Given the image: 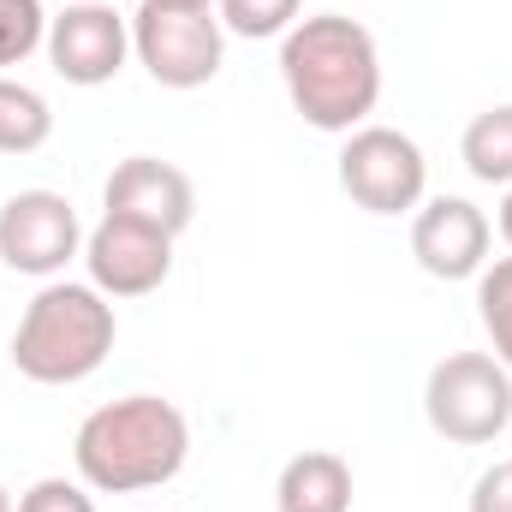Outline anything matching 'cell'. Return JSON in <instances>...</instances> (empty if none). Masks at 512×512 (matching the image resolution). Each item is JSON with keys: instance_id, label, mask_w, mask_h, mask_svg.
Masks as SVG:
<instances>
[{"instance_id": "4fadbf2b", "label": "cell", "mask_w": 512, "mask_h": 512, "mask_svg": "<svg viewBox=\"0 0 512 512\" xmlns=\"http://www.w3.org/2000/svg\"><path fill=\"white\" fill-rule=\"evenodd\" d=\"M54 137V108L42 90L0 78V155H30Z\"/></svg>"}, {"instance_id": "3957f363", "label": "cell", "mask_w": 512, "mask_h": 512, "mask_svg": "<svg viewBox=\"0 0 512 512\" xmlns=\"http://www.w3.org/2000/svg\"><path fill=\"white\" fill-rule=\"evenodd\" d=\"M114 304L96 292V286H78V280H48L18 328H12V370L24 382L42 387H72L84 376H96L114 352Z\"/></svg>"}, {"instance_id": "d6986e66", "label": "cell", "mask_w": 512, "mask_h": 512, "mask_svg": "<svg viewBox=\"0 0 512 512\" xmlns=\"http://www.w3.org/2000/svg\"><path fill=\"white\" fill-rule=\"evenodd\" d=\"M471 512H512V459L507 465H489L471 489Z\"/></svg>"}, {"instance_id": "7c38bea8", "label": "cell", "mask_w": 512, "mask_h": 512, "mask_svg": "<svg viewBox=\"0 0 512 512\" xmlns=\"http://www.w3.org/2000/svg\"><path fill=\"white\" fill-rule=\"evenodd\" d=\"M280 512H352V465L340 453H298L274 483Z\"/></svg>"}, {"instance_id": "52a82bcc", "label": "cell", "mask_w": 512, "mask_h": 512, "mask_svg": "<svg viewBox=\"0 0 512 512\" xmlns=\"http://www.w3.org/2000/svg\"><path fill=\"white\" fill-rule=\"evenodd\" d=\"M72 256H84V227H78L72 197L36 185V191H18L0 203V262L12 274L54 280Z\"/></svg>"}, {"instance_id": "ba28073f", "label": "cell", "mask_w": 512, "mask_h": 512, "mask_svg": "<svg viewBox=\"0 0 512 512\" xmlns=\"http://www.w3.org/2000/svg\"><path fill=\"white\" fill-rule=\"evenodd\" d=\"M48 66L78 84V90H96V84H114L120 66L131 54V24L108 6V0H72L60 18H48Z\"/></svg>"}, {"instance_id": "9c48e42d", "label": "cell", "mask_w": 512, "mask_h": 512, "mask_svg": "<svg viewBox=\"0 0 512 512\" xmlns=\"http://www.w3.org/2000/svg\"><path fill=\"white\" fill-rule=\"evenodd\" d=\"M84 268L102 298H143L173 274V239L126 215H102L84 233Z\"/></svg>"}, {"instance_id": "9a60e30c", "label": "cell", "mask_w": 512, "mask_h": 512, "mask_svg": "<svg viewBox=\"0 0 512 512\" xmlns=\"http://www.w3.org/2000/svg\"><path fill=\"white\" fill-rule=\"evenodd\" d=\"M477 316H483V328L495 340V358L512 370V256L489 262L477 274Z\"/></svg>"}, {"instance_id": "30bf717a", "label": "cell", "mask_w": 512, "mask_h": 512, "mask_svg": "<svg viewBox=\"0 0 512 512\" xmlns=\"http://www.w3.org/2000/svg\"><path fill=\"white\" fill-rule=\"evenodd\" d=\"M489 239H495V227H489V215L471 197H435L411 221V256L435 280H471V274H483L489 268Z\"/></svg>"}, {"instance_id": "5bb4252c", "label": "cell", "mask_w": 512, "mask_h": 512, "mask_svg": "<svg viewBox=\"0 0 512 512\" xmlns=\"http://www.w3.org/2000/svg\"><path fill=\"white\" fill-rule=\"evenodd\" d=\"M459 155H465L471 179H483V185H512V102L477 114V120L465 126V137H459Z\"/></svg>"}, {"instance_id": "8fae6325", "label": "cell", "mask_w": 512, "mask_h": 512, "mask_svg": "<svg viewBox=\"0 0 512 512\" xmlns=\"http://www.w3.org/2000/svg\"><path fill=\"white\" fill-rule=\"evenodd\" d=\"M102 203H108V215L143 221V227H155V233H167V239H179V233L191 227V215H197L191 179H185L173 161H161V155H126V161L108 173Z\"/></svg>"}, {"instance_id": "44dd1931", "label": "cell", "mask_w": 512, "mask_h": 512, "mask_svg": "<svg viewBox=\"0 0 512 512\" xmlns=\"http://www.w3.org/2000/svg\"><path fill=\"white\" fill-rule=\"evenodd\" d=\"M161 6H203V12H215L221 0H161Z\"/></svg>"}, {"instance_id": "ffe728a7", "label": "cell", "mask_w": 512, "mask_h": 512, "mask_svg": "<svg viewBox=\"0 0 512 512\" xmlns=\"http://www.w3.org/2000/svg\"><path fill=\"white\" fill-rule=\"evenodd\" d=\"M501 239H507V251H512V185H507V197H501Z\"/></svg>"}, {"instance_id": "e0dca14e", "label": "cell", "mask_w": 512, "mask_h": 512, "mask_svg": "<svg viewBox=\"0 0 512 512\" xmlns=\"http://www.w3.org/2000/svg\"><path fill=\"white\" fill-rule=\"evenodd\" d=\"M48 42V12L42 0H0V66L30 60Z\"/></svg>"}, {"instance_id": "6da1fadb", "label": "cell", "mask_w": 512, "mask_h": 512, "mask_svg": "<svg viewBox=\"0 0 512 512\" xmlns=\"http://www.w3.org/2000/svg\"><path fill=\"white\" fill-rule=\"evenodd\" d=\"M280 78L304 126L358 131L382 102V54L376 36L346 12L298 18L280 36Z\"/></svg>"}, {"instance_id": "ac0fdd59", "label": "cell", "mask_w": 512, "mask_h": 512, "mask_svg": "<svg viewBox=\"0 0 512 512\" xmlns=\"http://www.w3.org/2000/svg\"><path fill=\"white\" fill-rule=\"evenodd\" d=\"M18 512H96V501L84 495V483H66V477H42L24 489Z\"/></svg>"}, {"instance_id": "277c9868", "label": "cell", "mask_w": 512, "mask_h": 512, "mask_svg": "<svg viewBox=\"0 0 512 512\" xmlns=\"http://www.w3.org/2000/svg\"><path fill=\"white\" fill-rule=\"evenodd\" d=\"M423 417L453 447H489L512 423V370L489 352H447L429 370Z\"/></svg>"}, {"instance_id": "7a4b0ae2", "label": "cell", "mask_w": 512, "mask_h": 512, "mask_svg": "<svg viewBox=\"0 0 512 512\" xmlns=\"http://www.w3.org/2000/svg\"><path fill=\"white\" fill-rule=\"evenodd\" d=\"M185 453H191V423L161 393H126L114 405H96L72 441V465L96 495L161 489L185 471Z\"/></svg>"}, {"instance_id": "7402d4cb", "label": "cell", "mask_w": 512, "mask_h": 512, "mask_svg": "<svg viewBox=\"0 0 512 512\" xmlns=\"http://www.w3.org/2000/svg\"><path fill=\"white\" fill-rule=\"evenodd\" d=\"M0 512H18V507H12V495H6V489H0Z\"/></svg>"}, {"instance_id": "8992f818", "label": "cell", "mask_w": 512, "mask_h": 512, "mask_svg": "<svg viewBox=\"0 0 512 512\" xmlns=\"http://www.w3.org/2000/svg\"><path fill=\"white\" fill-rule=\"evenodd\" d=\"M423 185H429V161L417 149V137L393 126H358L346 131V149H340V191L370 209V215H405L423 203Z\"/></svg>"}, {"instance_id": "5b68a950", "label": "cell", "mask_w": 512, "mask_h": 512, "mask_svg": "<svg viewBox=\"0 0 512 512\" xmlns=\"http://www.w3.org/2000/svg\"><path fill=\"white\" fill-rule=\"evenodd\" d=\"M131 54L161 90H203L227 60V30L203 6H161L143 0L131 18Z\"/></svg>"}, {"instance_id": "2e32d148", "label": "cell", "mask_w": 512, "mask_h": 512, "mask_svg": "<svg viewBox=\"0 0 512 512\" xmlns=\"http://www.w3.org/2000/svg\"><path fill=\"white\" fill-rule=\"evenodd\" d=\"M298 6L304 0H221L215 12H221V30L262 42V36H286L298 24Z\"/></svg>"}]
</instances>
